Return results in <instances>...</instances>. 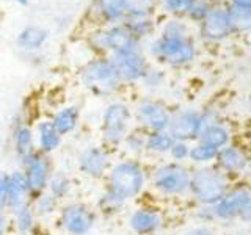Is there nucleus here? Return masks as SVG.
Listing matches in <instances>:
<instances>
[{
    "mask_svg": "<svg viewBox=\"0 0 251 235\" xmlns=\"http://www.w3.org/2000/svg\"><path fill=\"white\" fill-rule=\"evenodd\" d=\"M175 143L168 132H152L146 137V154L151 155H168L170 149Z\"/></svg>",
    "mask_w": 251,
    "mask_h": 235,
    "instance_id": "c85d7f7f",
    "label": "nucleus"
},
{
    "mask_svg": "<svg viewBox=\"0 0 251 235\" xmlns=\"http://www.w3.org/2000/svg\"><path fill=\"white\" fill-rule=\"evenodd\" d=\"M10 215L8 212H0V235H8L10 231Z\"/></svg>",
    "mask_w": 251,
    "mask_h": 235,
    "instance_id": "37998d69",
    "label": "nucleus"
},
{
    "mask_svg": "<svg viewBox=\"0 0 251 235\" xmlns=\"http://www.w3.org/2000/svg\"><path fill=\"white\" fill-rule=\"evenodd\" d=\"M31 202V193L28 190L25 176L21 168L8 172L6 179V212L13 213L27 204Z\"/></svg>",
    "mask_w": 251,
    "mask_h": 235,
    "instance_id": "dca6fc26",
    "label": "nucleus"
},
{
    "mask_svg": "<svg viewBox=\"0 0 251 235\" xmlns=\"http://www.w3.org/2000/svg\"><path fill=\"white\" fill-rule=\"evenodd\" d=\"M154 6V0H126L127 16L133 14H149Z\"/></svg>",
    "mask_w": 251,
    "mask_h": 235,
    "instance_id": "f704fd0d",
    "label": "nucleus"
},
{
    "mask_svg": "<svg viewBox=\"0 0 251 235\" xmlns=\"http://www.w3.org/2000/svg\"><path fill=\"white\" fill-rule=\"evenodd\" d=\"M57 224L66 235H90L96 229L99 213L82 201H66L60 206Z\"/></svg>",
    "mask_w": 251,
    "mask_h": 235,
    "instance_id": "20e7f679",
    "label": "nucleus"
},
{
    "mask_svg": "<svg viewBox=\"0 0 251 235\" xmlns=\"http://www.w3.org/2000/svg\"><path fill=\"white\" fill-rule=\"evenodd\" d=\"M126 27L130 31V35L140 39L143 36H148L152 31V21L149 18V14H133L127 16V22H126Z\"/></svg>",
    "mask_w": 251,
    "mask_h": 235,
    "instance_id": "7c9ffc66",
    "label": "nucleus"
},
{
    "mask_svg": "<svg viewBox=\"0 0 251 235\" xmlns=\"http://www.w3.org/2000/svg\"><path fill=\"white\" fill-rule=\"evenodd\" d=\"M100 14L108 21H118L127 14L126 0H98Z\"/></svg>",
    "mask_w": 251,
    "mask_h": 235,
    "instance_id": "473e14b6",
    "label": "nucleus"
},
{
    "mask_svg": "<svg viewBox=\"0 0 251 235\" xmlns=\"http://www.w3.org/2000/svg\"><path fill=\"white\" fill-rule=\"evenodd\" d=\"M151 52L154 57L170 66H184L196 57V47L190 38L160 36L152 43Z\"/></svg>",
    "mask_w": 251,
    "mask_h": 235,
    "instance_id": "6e6552de",
    "label": "nucleus"
},
{
    "mask_svg": "<svg viewBox=\"0 0 251 235\" xmlns=\"http://www.w3.org/2000/svg\"><path fill=\"white\" fill-rule=\"evenodd\" d=\"M127 206L126 202H123L120 198H116L115 194H112L107 190H102V193L99 194V198L96 201V212L102 216H113Z\"/></svg>",
    "mask_w": 251,
    "mask_h": 235,
    "instance_id": "c756f323",
    "label": "nucleus"
},
{
    "mask_svg": "<svg viewBox=\"0 0 251 235\" xmlns=\"http://www.w3.org/2000/svg\"><path fill=\"white\" fill-rule=\"evenodd\" d=\"M35 144L36 151L46 155H52L58 151L63 144V137L53 127L50 119H43L36 124L35 129Z\"/></svg>",
    "mask_w": 251,
    "mask_h": 235,
    "instance_id": "6ab92c4d",
    "label": "nucleus"
},
{
    "mask_svg": "<svg viewBox=\"0 0 251 235\" xmlns=\"http://www.w3.org/2000/svg\"><path fill=\"white\" fill-rule=\"evenodd\" d=\"M61 202L53 198L50 193L43 191L31 198V207H33L35 215L39 219H50L53 216H57L60 210Z\"/></svg>",
    "mask_w": 251,
    "mask_h": 235,
    "instance_id": "393cba45",
    "label": "nucleus"
},
{
    "mask_svg": "<svg viewBox=\"0 0 251 235\" xmlns=\"http://www.w3.org/2000/svg\"><path fill=\"white\" fill-rule=\"evenodd\" d=\"M251 204V187L247 184L231 185L223 198L212 206L215 221H234L240 219L242 213Z\"/></svg>",
    "mask_w": 251,
    "mask_h": 235,
    "instance_id": "9d476101",
    "label": "nucleus"
},
{
    "mask_svg": "<svg viewBox=\"0 0 251 235\" xmlns=\"http://www.w3.org/2000/svg\"><path fill=\"white\" fill-rule=\"evenodd\" d=\"M227 14H229L232 31H250L251 30V10L229 5L227 6Z\"/></svg>",
    "mask_w": 251,
    "mask_h": 235,
    "instance_id": "2f4dec72",
    "label": "nucleus"
},
{
    "mask_svg": "<svg viewBox=\"0 0 251 235\" xmlns=\"http://www.w3.org/2000/svg\"><path fill=\"white\" fill-rule=\"evenodd\" d=\"M18 2H19L21 5H25V3L28 2V0H18Z\"/></svg>",
    "mask_w": 251,
    "mask_h": 235,
    "instance_id": "49530a36",
    "label": "nucleus"
},
{
    "mask_svg": "<svg viewBox=\"0 0 251 235\" xmlns=\"http://www.w3.org/2000/svg\"><path fill=\"white\" fill-rule=\"evenodd\" d=\"M6 179L8 172L0 169V212H6Z\"/></svg>",
    "mask_w": 251,
    "mask_h": 235,
    "instance_id": "a19ab883",
    "label": "nucleus"
},
{
    "mask_svg": "<svg viewBox=\"0 0 251 235\" xmlns=\"http://www.w3.org/2000/svg\"><path fill=\"white\" fill-rule=\"evenodd\" d=\"M231 5L240 6V8H247V10H251V0H231Z\"/></svg>",
    "mask_w": 251,
    "mask_h": 235,
    "instance_id": "c03bdc74",
    "label": "nucleus"
},
{
    "mask_svg": "<svg viewBox=\"0 0 251 235\" xmlns=\"http://www.w3.org/2000/svg\"><path fill=\"white\" fill-rule=\"evenodd\" d=\"M196 141H201V143L209 144L217 149H223L227 144H231V132L226 125L217 121V122H212V124L206 125Z\"/></svg>",
    "mask_w": 251,
    "mask_h": 235,
    "instance_id": "b1692460",
    "label": "nucleus"
},
{
    "mask_svg": "<svg viewBox=\"0 0 251 235\" xmlns=\"http://www.w3.org/2000/svg\"><path fill=\"white\" fill-rule=\"evenodd\" d=\"M11 218V226L14 232L18 235H33L36 227L39 226L38 218L31 207V202L24 206L18 210H14L13 213H8Z\"/></svg>",
    "mask_w": 251,
    "mask_h": 235,
    "instance_id": "5701e85b",
    "label": "nucleus"
},
{
    "mask_svg": "<svg viewBox=\"0 0 251 235\" xmlns=\"http://www.w3.org/2000/svg\"><path fill=\"white\" fill-rule=\"evenodd\" d=\"M196 219H200L202 224H207L210 221H215L214 213H212V206H200L198 210L195 212Z\"/></svg>",
    "mask_w": 251,
    "mask_h": 235,
    "instance_id": "ea45409f",
    "label": "nucleus"
},
{
    "mask_svg": "<svg viewBox=\"0 0 251 235\" xmlns=\"http://www.w3.org/2000/svg\"><path fill=\"white\" fill-rule=\"evenodd\" d=\"M185 235H217V234H215V231L212 229L210 226H207V224H198V226L190 227V229L185 232Z\"/></svg>",
    "mask_w": 251,
    "mask_h": 235,
    "instance_id": "79ce46f5",
    "label": "nucleus"
},
{
    "mask_svg": "<svg viewBox=\"0 0 251 235\" xmlns=\"http://www.w3.org/2000/svg\"><path fill=\"white\" fill-rule=\"evenodd\" d=\"M207 2L212 5V3H214V5H218V3H222L223 2V0H207Z\"/></svg>",
    "mask_w": 251,
    "mask_h": 235,
    "instance_id": "a18cd8bd",
    "label": "nucleus"
},
{
    "mask_svg": "<svg viewBox=\"0 0 251 235\" xmlns=\"http://www.w3.org/2000/svg\"><path fill=\"white\" fill-rule=\"evenodd\" d=\"M11 143H13L14 157L21 166V164L36 151L33 129H31L25 121L16 122L13 127V133H11Z\"/></svg>",
    "mask_w": 251,
    "mask_h": 235,
    "instance_id": "a211bd4d",
    "label": "nucleus"
},
{
    "mask_svg": "<svg viewBox=\"0 0 251 235\" xmlns=\"http://www.w3.org/2000/svg\"><path fill=\"white\" fill-rule=\"evenodd\" d=\"M163 80H165V74L162 72V70H151L149 69L141 82H143L145 86H148V88H159V86L163 85Z\"/></svg>",
    "mask_w": 251,
    "mask_h": 235,
    "instance_id": "58836bf2",
    "label": "nucleus"
},
{
    "mask_svg": "<svg viewBox=\"0 0 251 235\" xmlns=\"http://www.w3.org/2000/svg\"><path fill=\"white\" fill-rule=\"evenodd\" d=\"M248 164L250 157L247 151L243 147L234 144H227L226 147L220 149L215 160V166L222 172H225L227 177L240 174L248 168Z\"/></svg>",
    "mask_w": 251,
    "mask_h": 235,
    "instance_id": "f3484780",
    "label": "nucleus"
},
{
    "mask_svg": "<svg viewBox=\"0 0 251 235\" xmlns=\"http://www.w3.org/2000/svg\"><path fill=\"white\" fill-rule=\"evenodd\" d=\"M104 180V190L115 194L123 202L129 204L145 191L149 177L138 159L126 157V159L113 162Z\"/></svg>",
    "mask_w": 251,
    "mask_h": 235,
    "instance_id": "f257e3e1",
    "label": "nucleus"
},
{
    "mask_svg": "<svg viewBox=\"0 0 251 235\" xmlns=\"http://www.w3.org/2000/svg\"><path fill=\"white\" fill-rule=\"evenodd\" d=\"M193 0H162L163 8L173 14H184L188 11Z\"/></svg>",
    "mask_w": 251,
    "mask_h": 235,
    "instance_id": "4c0bfd02",
    "label": "nucleus"
},
{
    "mask_svg": "<svg viewBox=\"0 0 251 235\" xmlns=\"http://www.w3.org/2000/svg\"><path fill=\"white\" fill-rule=\"evenodd\" d=\"M74 190V180L65 169H57L52 172V176L47 184V193H50L57 201L66 202Z\"/></svg>",
    "mask_w": 251,
    "mask_h": 235,
    "instance_id": "4be33fe9",
    "label": "nucleus"
},
{
    "mask_svg": "<svg viewBox=\"0 0 251 235\" xmlns=\"http://www.w3.org/2000/svg\"><path fill=\"white\" fill-rule=\"evenodd\" d=\"M47 30L41 27H27L25 30L21 31V35L18 36V46L21 49L25 50H38L41 49L43 44L47 41Z\"/></svg>",
    "mask_w": 251,
    "mask_h": 235,
    "instance_id": "bb28decb",
    "label": "nucleus"
},
{
    "mask_svg": "<svg viewBox=\"0 0 251 235\" xmlns=\"http://www.w3.org/2000/svg\"><path fill=\"white\" fill-rule=\"evenodd\" d=\"M127 226L135 235H155L163 229L165 216L159 209L141 206L129 213Z\"/></svg>",
    "mask_w": 251,
    "mask_h": 235,
    "instance_id": "4468645a",
    "label": "nucleus"
},
{
    "mask_svg": "<svg viewBox=\"0 0 251 235\" xmlns=\"http://www.w3.org/2000/svg\"><path fill=\"white\" fill-rule=\"evenodd\" d=\"M19 168L24 171L28 190L31 193V198H33V196L47 190V184H49L52 172L55 171V164L52 155L35 151Z\"/></svg>",
    "mask_w": 251,
    "mask_h": 235,
    "instance_id": "9b49d317",
    "label": "nucleus"
},
{
    "mask_svg": "<svg viewBox=\"0 0 251 235\" xmlns=\"http://www.w3.org/2000/svg\"><path fill=\"white\" fill-rule=\"evenodd\" d=\"M232 33L227 8L215 5L201 21V36L207 41H222Z\"/></svg>",
    "mask_w": 251,
    "mask_h": 235,
    "instance_id": "2eb2a0df",
    "label": "nucleus"
},
{
    "mask_svg": "<svg viewBox=\"0 0 251 235\" xmlns=\"http://www.w3.org/2000/svg\"><path fill=\"white\" fill-rule=\"evenodd\" d=\"M212 5L207 2V0H193L190 8H188L187 14L190 16V19L193 21H202L207 16V13L210 11Z\"/></svg>",
    "mask_w": 251,
    "mask_h": 235,
    "instance_id": "c9c22d12",
    "label": "nucleus"
},
{
    "mask_svg": "<svg viewBox=\"0 0 251 235\" xmlns=\"http://www.w3.org/2000/svg\"><path fill=\"white\" fill-rule=\"evenodd\" d=\"M248 108H250V112H251V96H250V99H248Z\"/></svg>",
    "mask_w": 251,
    "mask_h": 235,
    "instance_id": "de8ad7c7",
    "label": "nucleus"
},
{
    "mask_svg": "<svg viewBox=\"0 0 251 235\" xmlns=\"http://www.w3.org/2000/svg\"><path fill=\"white\" fill-rule=\"evenodd\" d=\"M50 121L53 124V127L57 129V132L65 138L71 135V133H74L75 129L78 127V122H80V110L75 105L61 107L60 110L55 112Z\"/></svg>",
    "mask_w": 251,
    "mask_h": 235,
    "instance_id": "412c9836",
    "label": "nucleus"
},
{
    "mask_svg": "<svg viewBox=\"0 0 251 235\" xmlns=\"http://www.w3.org/2000/svg\"><path fill=\"white\" fill-rule=\"evenodd\" d=\"M75 164L82 176L91 180H100L105 179L113 164V154L104 144H90L78 152Z\"/></svg>",
    "mask_w": 251,
    "mask_h": 235,
    "instance_id": "1a4fd4ad",
    "label": "nucleus"
},
{
    "mask_svg": "<svg viewBox=\"0 0 251 235\" xmlns=\"http://www.w3.org/2000/svg\"><path fill=\"white\" fill-rule=\"evenodd\" d=\"M190 144L192 143H187V141H179L175 140L173 143L168 157L171 162H176V163H185L188 162V155H190Z\"/></svg>",
    "mask_w": 251,
    "mask_h": 235,
    "instance_id": "72a5a7b5",
    "label": "nucleus"
},
{
    "mask_svg": "<svg viewBox=\"0 0 251 235\" xmlns=\"http://www.w3.org/2000/svg\"><path fill=\"white\" fill-rule=\"evenodd\" d=\"M135 119L140 127L148 133L167 132L171 119V112L162 102L145 99L135 108Z\"/></svg>",
    "mask_w": 251,
    "mask_h": 235,
    "instance_id": "ddd939ff",
    "label": "nucleus"
},
{
    "mask_svg": "<svg viewBox=\"0 0 251 235\" xmlns=\"http://www.w3.org/2000/svg\"><path fill=\"white\" fill-rule=\"evenodd\" d=\"M82 83L94 96H110L121 88L123 80L118 75L110 58H98L86 65L80 72Z\"/></svg>",
    "mask_w": 251,
    "mask_h": 235,
    "instance_id": "0eeeda50",
    "label": "nucleus"
},
{
    "mask_svg": "<svg viewBox=\"0 0 251 235\" xmlns=\"http://www.w3.org/2000/svg\"><path fill=\"white\" fill-rule=\"evenodd\" d=\"M220 149L204 144L201 141H193L190 144V155L188 162H192L196 166H207V164L215 163Z\"/></svg>",
    "mask_w": 251,
    "mask_h": 235,
    "instance_id": "cd10ccee",
    "label": "nucleus"
},
{
    "mask_svg": "<svg viewBox=\"0 0 251 235\" xmlns=\"http://www.w3.org/2000/svg\"><path fill=\"white\" fill-rule=\"evenodd\" d=\"M132 112L127 104L124 102H110L104 108L100 118V140L102 144L110 151L118 149L130 130Z\"/></svg>",
    "mask_w": 251,
    "mask_h": 235,
    "instance_id": "39448f33",
    "label": "nucleus"
},
{
    "mask_svg": "<svg viewBox=\"0 0 251 235\" xmlns=\"http://www.w3.org/2000/svg\"><path fill=\"white\" fill-rule=\"evenodd\" d=\"M218 115L214 110H200L195 108H182L177 110L176 113H171V119L168 125V133L179 141H187V143H193L198 140L200 133L206 125L217 122Z\"/></svg>",
    "mask_w": 251,
    "mask_h": 235,
    "instance_id": "423d86ee",
    "label": "nucleus"
},
{
    "mask_svg": "<svg viewBox=\"0 0 251 235\" xmlns=\"http://www.w3.org/2000/svg\"><path fill=\"white\" fill-rule=\"evenodd\" d=\"M110 61L115 66L118 75L121 77L123 83H133L143 80V77L149 70L148 63L140 50V46L132 47V49L112 52Z\"/></svg>",
    "mask_w": 251,
    "mask_h": 235,
    "instance_id": "f8f14e48",
    "label": "nucleus"
},
{
    "mask_svg": "<svg viewBox=\"0 0 251 235\" xmlns=\"http://www.w3.org/2000/svg\"><path fill=\"white\" fill-rule=\"evenodd\" d=\"M231 177L220 171L215 164L196 166L192 169L188 194L198 206H214L229 190Z\"/></svg>",
    "mask_w": 251,
    "mask_h": 235,
    "instance_id": "f03ea898",
    "label": "nucleus"
},
{
    "mask_svg": "<svg viewBox=\"0 0 251 235\" xmlns=\"http://www.w3.org/2000/svg\"><path fill=\"white\" fill-rule=\"evenodd\" d=\"M146 137L148 132H145L143 129H130L127 135H126L121 147L126 151V154H129L130 159H140L141 155L146 154Z\"/></svg>",
    "mask_w": 251,
    "mask_h": 235,
    "instance_id": "a878e982",
    "label": "nucleus"
},
{
    "mask_svg": "<svg viewBox=\"0 0 251 235\" xmlns=\"http://www.w3.org/2000/svg\"><path fill=\"white\" fill-rule=\"evenodd\" d=\"M162 36H170V38H187V25L184 22H180L177 19L170 21L163 28Z\"/></svg>",
    "mask_w": 251,
    "mask_h": 235,
    "instance_id": "e433bc0d",
    "label": "nucleus"
},
{
    "mask_svg": "<svg viewBox=\"0 0 251 235\" xmlns=\"http://www.w3.org/2000/svg\"><path fill=\"white\" fill-rule=\"evenodd\" d=\"M192 169L185 163L163 162L152 169L149 182L155 193L165 198H180L188 194Z\"/></svg>",
    "mask_w": 251,
    "mask_h": 235,
    "instance_id": "7ed1b4c3",
    "label": "nucleus"
},
{
    "mask_svg": "<svg viewBox=\"0 0 251 235\" xmlns=\"http://www.w3.org/2000/svg\"><path fill=\"white\" fill-rule=\"evenodd\" d=\"M100 46L112 52H118L124 49H132V47H138L140 43L138 39L130 35V31L126 25H116L105 31L104 35H100Z\"/></svg>",
    "mask_w": 251,
    "mask_h": 235,
    "instance_id": "aec40b11",
    "label": "nucleus"
}]
</instances>
